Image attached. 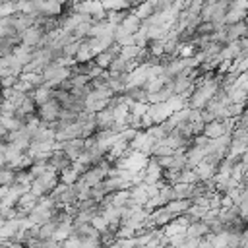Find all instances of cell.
I'll return each mask as SVG.
<instances>
[{
	"label": "cell",
	"mask_w": 248,
	"mask_h": 248,
	"mask_svg": "<svg viewBox=\"0 0 248 248\" xmlns=\"http://www.w3.org/2000/svg\"><path fill=\"white\" fill-rule=\"evenodd\" d=\"M56 227H58V221L56 219H50V221L43 223L39 227V238L41 240H50L54 236V232H56Z\"/></svg>",
	"instance_id": "obj_16"
},
{
	"label": "cell",
	"mask_w": 248,
	"mask_h": 248,
	"mask_svg": "<svg viewBox=\"0 0 248 248\" xmlns=\"http://www.w3.org/2000/svg\"><path fill=\"white\" fill-rule=\"evenodd\" d=\"M60 184V174L56 172V170H52V169H48L45 174H41V176H37L33 182H31V192L33 194H37L39 198H46V196H50V192L56 188Z\"/></svg>",
	"instance_id": "obj_1"
},
{
	"label": "cell",
	"mask_w": 248,
	"mask_h": 248,
	"mask_svg": "<svg viewBox=\"0 0 248 248\" xmlns=\"http://www.w3.org/2000/svg\"><path fill=\"white\" fill-rule=\"evenodd\" d=\"M180 182L196 184V182H200V178H198V174H196L194 169H186V170H182V174H180ZM176 184H178V182H176Z\"/></svg>",
	"instance_id": "obj_24"
},
{
	"label": "cell",
	"mask_w": 248,
	"mask_h": 248,
	"mask_svg": "<svg viewBox=\"0 0 248 248\" xmlns=\"http://www.w3.org/2000/svg\"><path fill=\"white\" fill-rule=\"evenodd\" d=\"M0 186H6V188H10V186H16V169H4L2 172H0Z\"/></svg>",
	"instance_id": "obj_21"
},
{
	"label": "cell",
	"mask_w": 248,
	"mask_h": 248,
	"mask_svg": "<svg viewBox=\"0 0 248 248\" xmlns=\"http://www.w3.org/2000/svg\"><path fill=\"white\" fill-rule=\"evenodd\" d=\"M141 46H138V45H128V46H122V52H120V58H124V60H136L140 54H141Z\"/></svg>",
	"instance_id": "obj_20"
},
{
	"label": "cell",
	"mask_w": 248,
	"mask_h": 248,
	"mask_svg": "<svg viewBox=\"0 0 248 248\" xmlns=\"http://www.w3.org/2000/svg\"><path fill=\"white\" fill-rule=\"evenodd\" d=\"M60 114H62V105L56 101V99H50L46 101L45 105L37 107V118L45 124H54L60 120Z\"/></svg>",
	"instance_id": "obj_2"
},
{
	"label": "cell",
	"mask_w": 248,
	"mask_h": 248,
	"mask_svg": "<svg viewBox=\"0 0 248 248\" xmlns=\"http://www.w3.org/2000/svg\"><path fill=\"white\" fill-rule=\"evenodd\" d=\"M39 202H41V198L29 190V192H25V194L19 198V202H17V209H19L23 215H29V213L37 207Z\"/></svg>",
	"instance_id": "obj_11"
},
{
	"label": "cell",
	"mask_w": 248,
	"mask_h": 248,
	"mask_svg": "<svg viewBox=\"0 0 248 248\" xmlns=\"http://www.w3.org/2000/svg\"><path fill=\"white\" fill-rule=\"evenodd\" d=\"M172 186H174V194H176V200H190V198H192V192H194V184L178 182V184H172Z\"/></svg>",
	"instance_id": "obj_18"
},
{
	"label": "cell",
	"mask_w": 248,
	"mask_h": 248,
	"mask_svg": "<svg viewBox=\"0 0 248 248\" xmlns=\"http://www.w3.org/2000/svg\"><path fill=\"white\" fill-rule=\"evenodd\" d=\"M4 169H8V163H6V159H4V157H0V172H2Z\"/></svg>",
	"instance_id": "obj_31"
},
{
	"label": "cell",
	"mask_w": 248,
	"mask_h": 248,
	"mask_svg": "<svg viewBox=\"0 0 248 248\" xmlns=\"http://www.w3.org/2000/svg\"><path fill=\"white\" fill-rule=\"evenodd\" d=\"M17 81H19L17 76H4V78H0V87L2 89H10V87H16Z\"/></svg>",
	"instance_id": "obj_25"
},
{
	"label": "cell",
	"mask_w": 248,
	"mask_h": 248,
	"mask_svg": "<svg viewBox=\"0 0 248 248\" xmlns=\"http://www.w3.org/2000/svg\"><path fill=\"white\" fill-rule=\"evenodd\" d=\"M207 211H209L207 207H202V205H194V203H192V205H190V209H188V213L194 217V221H203V217L207 215Z\"/></svg>",
	"instance_id": "obj_23"
},
{
	"label": "cell",
	"mask_w": 248,
	"mask_h": 248,
	"mask_svg": "<svg viewBox=\"0 0 248 248\" xmlns=\"http://www.w3.org/2000/svg\"><path fill=\"white\" fill-rule=\"evenodd\" d=\"M72 236V223H58V227H56V232H54V240L56 242H64L66 238H70Z\"/></svg>",
	"instance_id": "obj_19"
},
{
	"label": "cell",
	"mask_w": 248,
	"mask_h": 248,
	"mask_svg": "<svg viewBox=\"0 0 248 248\" xmlns=\"http://www.w3.org/2000/svg\"><path fill=\"white\" fill-rule=\"evenodd\" d=\"M4 248H25L23 244H19V242H6V246Z\"/></svg>",
	"instance_id": "obj_29"
},
{
	"label": "cell",
	"mask_w": 248,
	"mask_h": 248,
	"mask_svg": "<svg viewBox=\"0 0 248 248\" xmlns=\"http://www.w3.org/2000/svg\"><path fill=\"white\" fill-rule=\"evenodd\" d=\"M95 122H97V130H110L114 120V108H103L99 112H95Z\"/></svg>",
	"instance_id": "obj_10"
},
{
	"label": "cell",
	"mask_w": 248,
	"mask_h": 248,
	"mask_svg": "<svg viewBox=\"0 0 248 248\" xmlns=\"http://www.w3.org/2000/svg\"><path fill=\"white\" fill-rule=\"evenodd\" d=\"M60 244H62V248H81V238L70 236V238H66L64 242H60Z\"/></svg>",
	"instance_id": "obj_27"
},
{
	"label": "cell",
	"mask_w": 248,
	"mask_h": 248,
	"mask_svg": "<svg viewBox=\"0 0 248 248\" xmlns=\"http://www.w3.org/2000/svg\"><path fill=\"white\" fill-rule=\"evenodd\" d=\"M0 89H2V87H0Z\"/></svg>",
	"instance_id": "obj_33"
},
{
	"label": "cell",
	"mask_w": 248,
	"mask_h": 248,
	"mask_svg": "<svg viewBox=\"0 0 248 248\" xmlns=\"http://www.w3.org/2000/svg\"><path fill=\"white\" fill-rule=\"evenodd\" d=\"M234 120H213L209 124L203 126V136L209 138V140H215V138H221L225 134H231L234 124Z\"/></svg>",
	"instance_id": "obj_4"
},
{
	"label": "cell",
	"mask_w": 248,
	"mask_h": 248,
	"mask_svg": "<svg viewBox=\"0 0 248 248\" xmlns=\"http://www.w3.org/2000/svg\"><path fill=\"white\" fill-rule=\"evenodd\" d=\"M91 225H93L99 232H107V231H108V225H107V221H105V217H103V215H97V217L91 221Z\"/></svg>",
	"instance_id": "obj_26"
},
{
	"label": "cell",
	"mask_w": 248,
	"mask_h": 248,
	"mask_svg": "<svg viewBox=\"0 0 248 248\" xmlns=\"http://www.w3.org/2000/svg\"><path fill=\"white\" fill-rule=\"evenodd\" d=\"M209 232H211V231H209V225H207L205 221H198V223H192V225L186 227V236H188V238H194V240H202V238H205Z\"/></svg>",
	"instance_id": "obj_12"
},
{
	"label": "cell",
	"mask_w": 248,
	"mask_h": 248,
	"mask_svg": "<svg viewBox=\"0 0 248 248\" xmlns=\"http://www.w3.org/2000/svg\"><path fill=\"white\" fill-rule=\"evenodd\" d=\"M172 157H174V155H165V157H155V159H157V163L161 165V169H169V167L172 165Z\"/></svg>",
	"instance_id": "obj_28"
},
{
	"label": "cell",
	"mask_w": 248,
	"mask_h": 248,
	"mask_svg": "<svg viewBox=\"0 0 248 248\" xmlns=\"http://www.w3.org/2000/svg\"><path fill=\"white\" fill-rule=\"evenodd\" d=\"M6 141H0V157H4V153H6Z\"/></svg>",
	"instance_id": "obj_30"
},
{
	"label": "cell",
	"mask_w": 248,
	"mask_h": 248,
	"mask_svg": "<svg viewBox=\"0 0 248 248\" xmlns=\"http://www.w3.org/2000/svg\"><path fill=\"white\" fill-rule=\"evenodd\" d=\"M56 149H62L72 161H78L85 151V140L76 138V140H68V141H56Z\"/></svg>",
	"instance_id": "obj_5"
},
{
	"label": "cell",
	"mask_w": 248,
	"mask_h": 248,
	"mask_svg": "<svg viewBox=\"0 0 248 248\" xmlns=\"http://www.w3.org/2000/svg\"><path fill=\"white\" fill-rule=\"evenodd\" d=\"M45 35H46V33H45L39 25H33V27H29V29L23 31V35H21V45H27V46H31V48H37V46L43 43Z\"/></svg>",
	"instance_id": "obj_8"
},
{
	"label": "cell",
	"mask_w": 248,
	"mask_h": 248,
	"mask_svg": "<svg viewBox=\"0 0 248 248\" xmlns=\"http://www.w3.org/2000/svg\"><path fill=\"white\" fill-rule=\"evenodd\" d=\"M2 103H4V97H2V93H0V107H2Z\"/></svg>",
	"instance_id": "obj_32"
},
{
	"label": "cell",
	"mask_w": 248,
	"mask_h": 248,
	"mask_svg": "<svg viewBox=\"0 0 248 248\" xmlns=\"http://www.w3.org/2000/svg\"><path fill=\"white\" fill-rule=\"evenodd\" d=\"M242 39H248V25H246L244 21L227 25V45H229V43L242 41Z\"/></svg>",
	"instance_id": "obj_9"
},
{
	"label": "cell",
	"mask_w": 248,
	"mask_h": 248,
	"mask_svg": "<svg viewBox=\"0 0 248 248\" xmlns=\"http://www.w3.org/2000/svg\"><path fill=\"white\" fill-rule=\"evenodd\" d=\"M52 87H48L46 83H43L41 87H37V89H33V101L37 103V107H41V105H45L46 101H50L52 99Z\"/></svg>",
	"instance_id": "obj_13"
},
{
	"label": "cell",
	"mask_w": 248,
	"mask_h": 248,
	"mask_svg": "<svg viewBox=\"0 0 248 248\" xmlns=\"http://www.w3.org/2000/svg\"><path fill=\"white\" fill-rule=\"evenodd\" d=\"M194 170H196V174H198V178H200L202 182H207V180H211V178L215 176V172H217V170H215V167L207 165L205 161H203V163H200V165H198Z\"/></svg>",
	"instance_id": "obj_17"
},
{
	"label": "cell",
	"mask_w": 248,
	"mask_h": 248,
	"mask_svg": "<svg viewBox=\"0 0 248 248\" xmlns=\"http://www.w3.org/2000/svg\"><path fill=\"white\" fill-rule=\"evenodd\" d=\"M190 205H192V200H174V202H169L165 207L178 219L180 215H184L190 209Z\"/></svg>",
	"instance_id": "obj_14"
},
{
	"label": "cell",
	"mask_w": 248,
	"mask_h": 248,
	"mask_svg": "<svg viewBox=\"0 0 248 248\" xmlns=\"http://www.w3.org/2000/svg\"><path fill=\"white\" fill-rule=\"evenodd\" d=\"M248 147V130H244L242 126H236L232 128L231 132V149L227 155H236V153H244Z\"/></svg>",
	"instance_id": "obj_3"
},
{
	"label": "cell",
	"mask_w": 248,
	"mask_h": 248,
	"mask_svg": "<svg viewBox=\"0 0 248 248\" xmlns=\"http://www.w3.org/2000/svg\"><path fill=\"white\" fill-rule=\"evenodd\" d=\"M72 163H74V161H72L62 149H54V151L50 153V157H48V167H50L52 170H56L58 174L64 172L66 169H70Z\"/></svg>",
	"instance_id": "obj_7"
},
{
	"label": "cell",
	"mask_w": 248,
	"mask_h": 248,
	"mask_svg": "<svg viewBox=\"0 0 248 248\" xmlns=\"http://www.w3.org/2000/svg\"><path fill=\"white\" fill-rule=\"evenodd\" d=\"M130 200L138 205H145V202L149 200L147 192H145V186L143 184H138V186H132L130 188Z\"/></svg>",
	"instance_id": "obj_15"
},
{
	"label": "cell",
	"mask_w": 248,
	"mask_h": 248,
	"mask_svg": "<svg viewBox=\"0 0 248 248\" xmlns=\"http://www.w3.org/2000/svg\"><path fill=\"white\" fill-rule=\"evenodd\" d=\"M78 180H79V174H78L72 167L66 169L64 172H60V182H62V184H68V186H70V184H76Z\"/></svg>",
	"instance_id": "obj_22"
},
{
	"label": "cell",
	"mask_w": 248,
	"mask_h": 248,
	"mask_svg": "<svg viewBox=\"0 0 248 248\" xmlns=\"http://www.w3.org/2000/svg\"><path fill=\"white\" fill-rule=\"evenodd\" d=\"M176 217L163 205V207H157V209H153L151 213H149V221H147V225L151 227V229H163V227H167L169 223H172Z\"/></svg>",
	"instance_id": "obj_6"
}]
</instances>
